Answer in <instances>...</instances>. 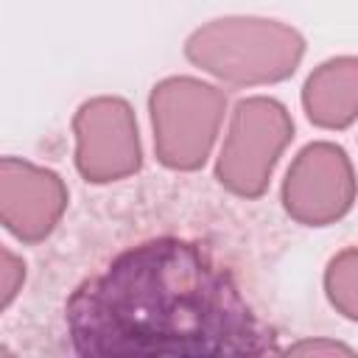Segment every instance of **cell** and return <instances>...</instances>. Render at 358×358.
Returning <instances> with one entry per match:
<instances>
[{
	"mask_svg": "<svg viewBox=\"0 0 358 358\" xmlns=\"http://www.w3.org/2000/svg\"><path fill=\"white\" fill-rule=\"evenodd\" d=\"M78 355H268L274 330L252 310L232 274L185 238H154L120 252L67 299Z\"/></svg>",
	"mask_w": 358,
	"mask_h": 358,
	"instance_id": "6da1fadb",
	"label": "cell"
},
{
	"mask_svg": "<svg viewBox=\"0 0 358 358\" xmlns=\"http://www.w3.org/2000/svg\"><path fill=\"white\" fill-rule=\"evenodd\" d=\"M185 56L227 84L257 87L294 76L305 56V39L277 20L224 17L196 28L185 45Z\"/></svg>",
	"mask_w": 358,
	"mask_h": 358,
	"instance_id": "7a4b0ae2",
	"label": "cell"
},
{
	"mask_svg": "<svg viewBox=\"0 0 358 358\" xmlns=\"http://www.w3.org/2000/svg\"><path fill=\"white\" fill-rule=\"evenodd\" d=\"M157 159L171 171H196L207 162L227 109V95L190 76L159 81L148 98Z\"/></svg>",
	"mask_w": 358,
	"mask_h": 358,
	"instance_id": "3957f363",
	"label": "cell"
},
{
	"mask_svg": "<svg viewBox=\"0 0 358 358\" xmlns=\"http://www.w3.org/2000/svg\"><path fill=\"white\" fill-rule=\"evenodd\" d=\"M291 140L294 120L280 101L266 95L238 101L215 162V179L235 196H263L274 165Z\"/></svg>",
	"mask_w": 358,
	"mask_h": 358,
	"instance_id": "277c9868",
	"label": "cell"
},
{
	"mask_svg": "<svg viewBox=\"0 0 358 358\" xmlns=\"http://www.w3.org/2000/svg\"><path fill=\"white\" fill-rule=\"evenodd\" d=\"M73 134L76 168L87 182H117L143 165L137 117L123 98L101 95L81 103L73 117Z\"/></svg>",
	"mask_w": 358,
	"mask_h": 358,
	"instance_id": "5b68a950",
	"label": "cell"
},
{
	"mask_svg": "<svg viewBox=\"0 0 358 358\" xmlns=\"http://www.w3.org/2000/svg\"><path fill=\"white\" fill-rule=\"evenodd\" d=\"M355 179L350 157L336 143H310L291 162L282 182L285 213L305 227H324L350 213Z\"/></svg>",
	"mask_w": 358,
	"mask_h": 358,
	"instance_id": "8992f818",
	"label": "cell"
},
{
	"mask_svg": "<svg viewBox=\"0 0 358 358\" xmlns=\"http://www.w3.org/2000/svg\"><path fill=\"white\" fill-rule=\"evenodd\" d=\"M70 201L64 179L20 157H0V224L22 243L45 241Z\"/></svg>",
	"mask_w": 358,
	"mask_h": 358,
	"instance_id": "52a82bcc",
	"label": "cell"
},
{
	"mask_svg": "<svg viewBox=\"0 0 358 358\" xmlns=\"http://www.w3.org/2000/svg\"><path fill=\"white\" fill-rule=\"evenodd\" d=\"M308 120L322 129H347L358 115V62L338 56L319 64L302 90Z\"/></svg>",
	"mask_w": 358,
	"mask_h": 358,
	"instance_id": "ba28073f",
	"label": "cell"
},
{
	"mask_svg": "<svg viewBox=\"0 0 358 358\" xmlns=\"http://www.w3.org/2000/svg\"><path fill=\"white\" fill-rule=\"evenodd\" d=\"M324 288L338 313H344L347 319H358V255L352 246L330 260Z\"/></svg>",
	"mask_w": 358,
	"mask_h": 358,
	"instance_id": "9c48e42d",
	"label": "cell"
},
{
	"mask_svg": "<svg viewBox=\"0 0 358 358\" xmlns=\"http://www.w3.org/2000/svg\"><path fill=\"white\" fill-rule=\"evenodd\" d=\"M25 282V263L11 249L0 246V313L17 299L20 288Z\"/></svg>",
	"mask_w": 358,
	"mask_h": 358,
	"instance_id": "30bf717a",
	"label": "cell"
},
{
	"mask_svg": "<svg viewBox=\"0 0 358 358\" xmlns=\"http://www.w3.org/2000/svg\"><path fill=\"white\" fill-rule=\"evenodd\" d=\"M288 352H344V355H350V347L327 344V341H308V344H296V347H291Z\"/></svg>",
	"mask_w": 358,
	"mask_h": 358,
	"instance_id": "8fae6325",
	"label": "cell"
}]
</instances>
